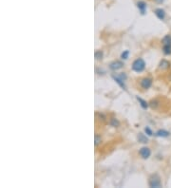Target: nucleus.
Instances as JSON below:
<instances>
[{
    "instance_id": "f257e3e1",
    "label": "nucleus",
    "mask_w": 171,
    "mask_h": 188,
    "mask_svg": "<svg viewBox=\"0 0 171 188\" xmlns=\"http://www.w3.org/2000/svg\"><path fill=\"white\" fill-rule=\"evenodd\" d=\"M146 68V63L142 58L136 59L132 64V69L136 72H142Z\"/></svg>"
},
{
    "instance_id": "f03ea898",
    "label": "nucleus",
    "mask_w": 171,
    "mask_h": 188,
    "mask_svg": "<svg viewBox=\"0 0 171 188\" xmlns=\"http://www.w3.org/2000/svg\"><path fill=\"white\" fill-rule=\"evenodd\" d=\"M148 185H149V187H152V188L162 187V182H161L160 177L157 174L152 175L150 177V179H149V180H148Z\"/></svg>"
},
{
    "instance_id": "7ed1b4c3",
    "label": "nucleus",
    "mask_w": 171,
    "mask_h": 188,
    "mask_svg": "<svg viewBox=\"0 0 171 188\" xmlns=\"http://www.w3.org/2000/svg\"><path fill=\"white\" fill-rule=\"evenodd\" d=\"M139 153L141 155V157L146 160V159H148L149 157H150L151 151H150V149H149L148 147H142L140 149V151H139Z\"/></svg>"
},
{
    "instance_id": "20e7f679",
    "label": "nucleus",
    "mask_w": 171,
    "mask_h": 188,
    "mask_svg": "<svg viewBox=\"0 0 171 188\" xmlns=\"http://www.w3.org/2000/svg\"><path fill=\"white\" fill-rule=\"evenodd\" d=\"M152 85V80L150 78H144L141 81V86L144 89H147L151 86Z\"/></svg>"
},
{
    "instance_id": "39448f33",
    "label": "nucleus",
    "mask_w": 171,
    "mask_h": 188,
    "mask_svg": "<svg viewBox=\"0 0 171 188\" xmlns=\"http://www.w3.org/2000/svg\"><path fill=\"white\" fill-rule=\"evenodd\" d=\"M123 67H124V63L121 61H114V62L110 63V65H109V68L112 70H118L120 69H122Z\"/></svg>"
},
{
    "instance_id": "423d86ee",
    "label": "nucleus",
    "mask_w": 171,
    "mask_h": 188,
    "mask_svg": "<svg viewBox=\"0 0 171 188\" xmlns=\"http://www.w3.org/2000/svg\"><path fill=\"white\" fill-rule=\"evenodd\" d=\"M154 13H155V15L158 17L160 20H163L166 17V12L165 10H163L161 8H158V9H156L154 11Z\"/></svg>"
},
{
    "instance_id": "0eeeda50",
    "label": "nucleus",
    "mask_w": 171,
    "mask_h": 188,
    "mask_svg": "<svg viewBox=\"0 0 171 188\" xmlns=\"http://www.w3.org/2000/svg\"><path fill=\"white\" fill-rule=\"evenodd\" d=\"M137 8L139 9L142 14H145L146 11V3L145 1H139L137 3Z\"/></svg>"
},
{
    "instance_id": "6e6552de",
    "label": "nucleus",
    "mask_w": 171,
    "mask_h": 188,
    "mask_svg": "<svg viewBox=\"0 0 171 188\" xmlns=\"http://www.w3.org/2000/svg\"><path fill=\"white\" fill-rule=\"evenodd\" d=\"M137 139H138V142L142 143H148V138L145 134H142V133H139L138 134Z\"/></svg>"
},
{
    "instance_id": "1a4fd4ad",
    "label": "nucleus",
    "mask_w": 171,
    "mask_h": 188,
    "mask_svg": "<svg viewBox=\"0 0 171 188\" xmlns=\"http://www.w3.org/2000/svg\"><path fill=\"white\" fill-rule=\"evenodd\" d=\"M113 77V79H114V81H115L120 86H121V88H122V89H126V85H125V83H124V80H122V79H121V78H119L118 76H112Z\"/></svg>"
},
{
    "instance_id": "9d476101",
    "label": "nucleus",
    "mask_w": 171,
    "mask_h": 188,
    "mask_svg": "<svg viewBox=\"0 0 171 188\" xmlns=\"http://www.w3.org/2000/svg\"><path fill=\"white\" fill-rule=\"evenodd\" d=\"M155 135L158 136V137H163V138H166V137H168L170 135V133L168 131H166V130L161 129V130H159V131H157Z\"/></svg>"
},
{
    "instance_id": "9b49d317",
    "label": "nucleus",
    "mask_w": 171,
    "mask_h": 188,
    "mask_svg": "<svg viewBox=\"0 0 171 188\" xmlns=\"http://www.w3.org/2000/svg\"><path fill=\"white\" fill-rule=\"evenodd\" d=\"M170 67V63L166 60H162V62L160 63V69H167Z\"/></svg>"
},
{
    "instance_id": "f8f14e48",
    "label": "nucleus",
    "mask_w": 171,
    "mask_h": 188,
    "mask_svg": "<svg viewBox=\"0 0 171 188\" xmlns=\"http://www.w3.org/2000/svg\"><path fill=\"white\" fill-rule=\"evenodd\" d=\"M137 100L139 101V103H140L141 106H142V108H144V109H146V108L148 107V104H147L146 101H145L144 99L140 98L139 96H137Z\"/></svg>"
},
{
    "instance_id": "ddd939ff",
    "label": "nucleus",
    "mask_w": 171,
    "mask_h": 188,
    "mask_svg": "<svg viewBox=\"0 0 171 188\" xmlns=\"http://www.w3.org/2000/svg\"><path fill=\"white\" fill-rule=\"evenodd\" d=\"M163 53L166 55L171 54V45H163Z\"/></svg>"
},
{
    "instance_id": "4468645a",
    "label": "nucleus",
    "mask_w": 171,
    "mask_h": 188,
    "mask_svg": "<svg viewBox=\"0 0 171 188\" xmlns=\"http://www.w3.org/2000/svg\"><path fill=\"white\" fill-rule=\"evenodd\" d=\"M163 45H171V35H166L163 38Z\"/></svg>"
},
{
    "instance_id": "2eb2a0df",
    "label": "nucleus",
    "mask_w": 171,
    "mask_h": 188,
    "mask_svg": "<svg viewBox=\"0 0 171 188\" xmlns=\"http://www.w3.org/2000/svg\"><path fill=\"white\" fill-rule=\"evenodd\" d=\"M94 56H95V58H96L97 60H102V58H103V52H101V50L95 52Z\"/></svg>"
},
{
    "instance_id": "dca6fc26",
    "label": "nucleus",
    "mask_w": 171,
    "mask_h": 188,
    "mask_svg": "<svg viewBox=\"0 0 171 188\" xmlns=\"http://www.w3.org/2000/svg\"><path fill=\"white\" fill-rule=\"evenodd\" d=\"M110 125H111L112 126H115V127H117V126H119L120 123H119V121H118V120H116L115 118H113V119H111V121H110Z\"/></svg>"
},
{
    "instance_id": "f3484780",
    "label": "nucleus",
    "mask_w": 171,
    "mask_h": 188,
    "mask_svg": "<svg viewBox=\"0 0 171 188\" xmlns=\"http://www.w3.org/2000/svg\"><path fill=\"white\" fill-rule=\"evenodd\" d=\"M128 55H129V52H128V50H125V52L122 54H121V58L126 60V59L128 58Z\"/></svg>"
},
{
    "instance_id": "a211bd4d",
    "label": "nucleus",
    "mask_w": 171,
    "mask_h": 188,
    "mask_svg": "<svg viewBox=\"0 0 171 188\" xmlns=\"http://www.w3.org/2000/svg\"><path fill=\"white\" fill-rule=\"evenodd\" d=\"M100 143H101V137L96 134V135H95V143H95V146H97Z\"/></svg>"
},
{
    "instance_id": "6ab92c4d",
    "label": "nucleus",
    "mask_w": 171,
    "mask_h": 188,
    "mask_svg": "<svg viewBox=\"0 0 171 188\" xmlns=\"http://www.w3.org/2000/svg\"><path fill=\"white\" fill-rule=\"evenodd\" d=\"M145 131H146V133L148 135V136H152L153 135V132H152V130L149 128L148 126H146V128H145Z\"/></svg>"
},
{
    "instance_id": "aec40b11",
    "label": "nucleus",
    "mask_w": 171,
    "mask_h": 188,
    "mask_svg": "<svg viewBox=\"0 0 171 188\" xmlns=\"http://www.w3.org/2000/svg\"><path fill=\"white\" fill-rule=\"evenodd\" d=\"M118 77L121 78V79H122V80H124V81L126 79V75L125 73H121L120 75H118Z\"/></svg>"
},
{
    "instance_id": "412c9836",
    "label": "nucleus",
    "mask_w": 171,
    "mask_h": 188,
    "mask_svg": "<svg viewBox=\"0 0 171 188\" xmlns=\"http://www.w3.org/2000/svg\"><path fill=\"white\" fill-rule=\"evenodd\" d=\"M154 1H155L157 4H162V3H163V1H165V0H154Z\"/></svg>"
}]
</instances>
